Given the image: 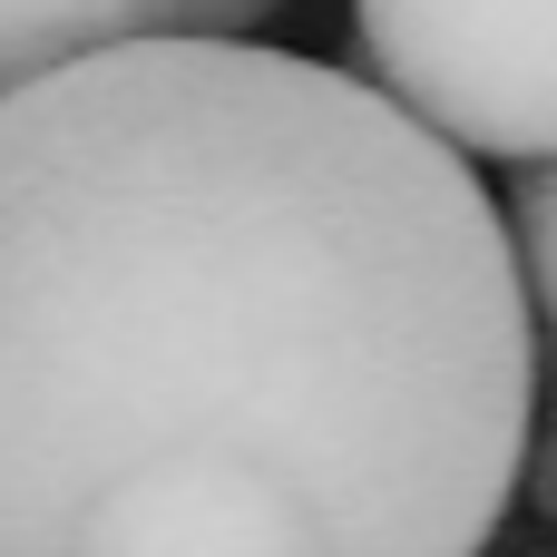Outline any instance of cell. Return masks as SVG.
<instances>
[{"label": "cell", "mask_w": 557, "mask_h": 557, "mask_svg": "<svg viewBox=\"0 0 557 557\" xmlns=\"http://www.w3.org/2000/svg\"><path fill=\"white\" fill-rule=\"evenodd\" d=\"M529 431L509 215L392 88L245 29L0 88V557H490Z\"/></svg>", "instance_id": "obj_1"}, {"label": "cell", "mask_w": 557, "mask_h": 557, "mask_svg": "<svg viewBox=\"0 0 557 557\" xmlns=\"http://www.w3.org/2000/svg\"><path fill=\"white\" fill-rule=\"evenodd\" d=\"M509 245H519V274L539 294V313L557 323V157L519 166V186H509Z\"/></svg>", "instance_id": "obj_4"}, {"label": "cell", "mask_w": 557, "mask_h": 557, "mask_svg": "<svg viewBox=\"0 0 557 557\" xmlns=\"http://www.w3.org/2000/svg\"><path fill=\"white\" fill-rule=\"evenodd\" d=\"M284 0H0V88L117 49V39H215V29H255Z\"/></svg>", "instance_id": "obj_3"}, {"label": "cell", "mask_w": 557, "mask_h": 557, "mask_svg": "<svg viewBox=\"0 0 557 557\" xmlns=\"http://www.w3.org/2000/svg\"><path fill=\"white\" fill-rule=\"evenodd\" d=\"M352 39L460 157H557V0H352Z\"/></svg>", "instance_id": "obj_2"}]
</instances>
